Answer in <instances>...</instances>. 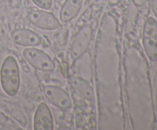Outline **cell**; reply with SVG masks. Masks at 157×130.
<instances>
[{
    "label": "cell",
    "mask_w": 157,
    "mask_h": 130,
    "mask_svg": "<svg viewBox=\"0 0 157 130\" xmlns=\"http://www.w3.org/2000/svg\"><path fill=\"white\" fill-rule=\"evenodd\" d=\"M0 82L5 93L10 96L17 94L20 87L19 67L15 58L8 56L0 70Z\"/></svg>",
    "instance_id": "cell-1"
},
{
    "label": "cell",
    "mask_w": 157,
    "mask_h": 130,
    "mask_svg": "<svg viewBox=\"0 0 157 130\" xmlns=\"http://www.w3.org/2000/svg\"><path fill=\"white\" fill-rule=\"evenodd\" d=\"M143 45L149 59L157 61V21L153 17L147 18L144 23Z\"/></svg>",
    "instance_id": "cell-2"
},
{
    "label": "cell",
    "mask_w": 157,
    "mask_h": 130,
    "mask_svg": "<svg viewBox=\"0 0 157 130\" xmlns=\"http://www.w3.org/2000/svg\"><path fill=\"white\" fill-rule=\"evenodd\" d=\"M27 19L32 25L46 31H53L61 27L59 20L51 12L41 9H33L27 14Z\"/></svg>",
    "instance_id": "cell-3"
},
{
    "label": "cell",
    "mask_w": 157,
    "mask_h": 130,
    "mask_svg": "<svg viewBox=\"0 0 157 130\" xmlns=\"http://www.w3.org/2000/svg\"><path fill=\"white\" fill-rule=\"evenodd\" d=\"M23 56L32 67L37 70L50 72L55 69V64L46 53L35 47H27L23 50Z\"/></svg>",
    "instance_id": "cell-4"
},
{
    "label": "cell",
    "mask_w": 157,
    "mask_h": 130,
    "mask_svg": "<svg viewBox=\"0 0 157 130\" xmlns=\"http://www.w3.org/2000/svg\"><path fill=\"white\" fill-rule=\"evenodd\" d=\"M93 30L90 24H86L81 28L73 39L71 47V56L74 61L81 58L90 44Z\"/></svg>",
    "instance_id": "cell-5"
},
{
    "label": "cell",
    "mask_w": 157,
    "mask_h": 130,
    "mask_svg": "<svg viewBox=\"0 0 157 130\" xmlns=\"http://www.w3.org/2000/svg\"><path fill=\"white\" fill-rule=\"evenodd\" d=\"M44 94L50 103L62 110H67L72 106L69 95L61 87L47 85L43 88Z\"/></svg>",
    "instance_id": "cell-6"
},
{
    "label": "cell",
    "mask_w": 157,
    "mask_h": 130,
    "mask_svg": "<svg viewBox=\"0 0 157 130\" xmlns=\"http://www.w3.org/2000/svg\"><path fill=\"white\" fill-rule=\"evenodd\" d=\"M33 126L35 130H52L54 128L52 113L45 102H41L37 107L34 116Z\"/></svg>",
    "instance_id": "cell-7"
},
{
    "label": "cell",
    "mask_w": 157,
    "mask_h": 130,
    "mask_svg": "<svg viewBox=\"0 0 157 130\" xmlns=\"http://www.w3.org/2000/svg\"><path fill=\"white\" fill-rule=\"evenodd\" d=\"M11 37L15 44L24 47H35L41 44L39 35L30 29L19 28L14 30L11 34Z\"/></svg>",
    "instance_id": "cell-8"
},
{
    "label": "cell",
    "mask_w": 157,
    "mask_h": 130,
    "mask_svg": "<svg viewBox=\"0 0 157 130\" xmlns=\"http://www.w3.org/2000/svg\"><path fill=\"white\" fill-rule=\"evenodd\" d=\"M69 84L75 93L83 99L93 101L95 99V93L93 87L87 81L80 76H72L69 77Z\"/></svg>",
    "instance_id": "cell-9"
},
{
    "label": "cell",
    "mask_w": 157,
    "mask_h": 130,
    "mask_svg": "<svg viewBox=\"0 0 157 130\" xmlns=\"http://www.w3.org/2000/svg\"><path fill=\"white\" fill-rule=\"evenodd\" d=\"M84 0H66L60 11V21L67 23L76 18L83 6Z\"/></svg>",
    "instance_id": "cell-10"
},
{
    "label": "cell",
    "mask_w": 157,
    "mask_h": 130,
    "mask_svg": "<svg viewBox=\"0 0 157 130\" xmlns=\"http://www.w3.org/2000/svg\"><path fill=\"white\" fill-rule=\"evenodd\" d=\"M38 8L44 10H48L52 7L53 0H32Z\"/></svg>",
    "instance_id": "cell-11"
},
{
    "label": "cell",
    "mask_w": 157,
    "mask_h": 130,
    "mask_svg": "<svg viewBox=\"0 0 157 130\" xmlns=\"http://www.w3.org/2000/svg\"><path fill=\"white\" fill-rule=\"evenodd\" d=\"M10 122H12V121H11L9 118L6 117L3 113H0V125L7 126V125H8V123Z\"/></svg>",
    "instance_id": "cell-12"
},
{
    "label": "cell",
    "mask_w": 157,
    "mask_h": 130,
    "mask_svg": "<svg viewBox=\"0 0 157 130\" xmlns=\"http://www.w3.org/2000/svg\"><path fill=\"white\" fill-rule=\"evenodd\" d=\"M154 13L155 15H156V16L157 17V8H156V9H154Z\"/></svg>",
    "instance_id": "cell-13"
}]
</instances>
